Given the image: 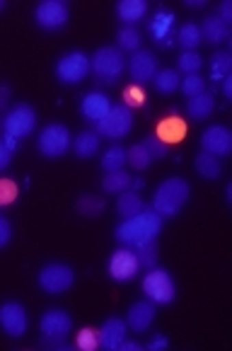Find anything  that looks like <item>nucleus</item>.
<instances>
[{
    "label": "nucleus",
    "mask_w": 232,
    "mask_h": 351,
    "mask_svg": "<svg viewBox=\"0 0 232 351\" xmlns=\"http://www.w3.org/2000/svg\"><path fill=\"white\" fill-rule=\"evenodd\" d=\"M162 221H165V218H162L160 213H155L153 208H143L138 216L124 218L114 235H116V240H119L124 247L136 250V247H140V245L153 243V240L157 238V232L162 230Z\"/></svg>",
    "instance_id": "nucleus-1"
},
{
    "label": "nucleus",
    "mask_w": 232,
    "mask_h": 351,
    "mask_svg": "<svg viewBox=\"0 0 232 351\" xmlns=\"http://www.w3.org/2000/svg\"><path fill=\"white\" fill-rule=\"evenodd\" d=\"M189 182L181 177H170L155 189L153 197V211L160 213L162 218H172L184 208V204L189 202Z\"/></svg>",
    "instance_id": "nucleus-2"
},
{
    "label": "nucleus",
    "mask_w": 232,
    "mask_h": 351,
    "mask_svg": "<svg viewBox=\"0 0 232 351\" xmlns=\"http://www.w3.org/2000/svg\"><path fill=\"white\" fill-rule=\"evenodd\" d=\"M0 129H3V136H12V138H25L31 131L36 129V112L31 104L20 102L15 107H10L5 112V117L0 119Z\"/></svg>",
    "instance_id": "nucleus-3"
},
{
    "label": "nucleus",
    "mask_w": 232,
    "mask_h": 351,
    "mask_svg": "<svg viewBox=\"0 0 232 351\" xmlns=\"http://www.w3.org/2000/svg\"><path fill=\"white\" fill-rule=\"evenodd\" d=\"M143 293L148 295V300L155 305L172 303L177 295L175 279H172L170 271H165V269H157V267L148 269V274L143 276Z\"/></svg>",
    "instance_id": "nucleus-4"
},
{
    "label": "nucleus",
    "mask_w": 232,
    "mask_h": 351,
    "mask_svg": "<svg viewBox=\"0 0 232 351\" xmlns=\"http://www.w3.org/2000/svg\"><path fill=\"white\" fill-rule=\"evenodd\" d=\"M36 281H39V289L47 291L49 295H61L73 286L75 271L63 262H51V264H44V267L39 269Z\"/></svg>",
    "instance_id": "nucleus-5"
},
{
    "label": "nucleus",
    "mask_w": 232,
    "mask_h": 351,
    "mask_svg": "<svg viewBox=\"0 0 232 351\" xmlns=\"http://www.w3.org/2000/svg\"><path fill=\"white\" fill-rule=\"evenodd\" d=\"M90 71H92V63H90L88 53L83 51H68L56 61V77L63 85L83 83L90 75Z\"/></svg>",
    "instance_id": "nucleus-6"
},
{
    "label": "nucleus",
    "mask_w": 232,
    "mask_h": 351,
    "mask_svg": "<svg viewBox=\"0 0 232 351\" xmlns=\"http://www.w3.org/2000/svg\"><path fill=\"white\" fill-rule=\"evenodd\" d=\"M90 63H92V73L102 80V83H114L126 68L124 51H119L116 47L97 49V53L90 58Z\"/></svg>",
    "instance_id": "nucleus-7"
},
{
    "label": "nucleus",
    "mask_w": 232,
    "mask_h": 351,
    "mask_svg": "<svg viewBox=\"0 0 232 351\" xmlns=\"http://www.w3.org/2000/svg\"><path fill=\"white\" fill-rule=\"evenodd\" d=\"M73 145V136L68 131V126L63 124H47L39 131V138H36V148L44 158H61L66 155V150Z\"/></svg>",
    "instance_id": "nucleus-8"
},
{
    "label": "nucleus",
    "mask_w": 232,
    "mask_h": 351,
    "mask_svg": "<svg viewBox=\"0 0 232 351\" xmlns=\"http://www.w3.org/2000/svg\"><path fill=\"white\" fill-rule=\"evenodd\" d=\"M131 129H133V114H131V109L124 107V104H116V107L112 104L107 117H104L102 121H97V134L102 136V138L119 141V138H124Z\"/></svg>",
    "instance_id": "nucleus-9"
},
{
    "label": "nucleus",
    "mask_w": 232,
    "mask_h": 351,
    "mask_svg": "<svg viewBox=\"0 0 232 351\" xmlns=\"http://www.w3.org/2000/svg\"><path fill=\"white\" fill-rule=\"evenodd\" d=\"M68 17H70V10H68V5L63 3V0H42L34 10L36 25L47 32L63 29Z\"/></svg>",
    "instance_id": "nucleus-10"
},
{
    "label": "nucleus",
    "mask_w": 232,
    "mask_h": 351,
    "mask_svg": "<svg viewBox=\"0 0 232 351\" xmlns=\"http://www.w3.org/2000/svg\"><path fill=\"white\" fill-rule=\"evenodd\" d=\"M0 327L8 337H25L27 332V310L17 300H8V303L0 305Z\"/></svg>",
    "instance_id": "nucleus-11"
},
{
    "label": "nucleus",
    "mask_w": 232,
    "mask_h": 351,
    "mask_svg": "<svg viewBox=\"0 0 232 351\" xmlns=\"http://www.w3.org/2000/svg\"><path fill=\"white\" fill-rule=\"evenodd\" d=\"M138 259H136V252L131 247H121L109 257L107 271L114 281H131L136 274H138Z\"/></svg>",
    "instance_id": "nucleus-12"
},
{
    "label": "nucleus",
    "mask_w": 232,
    "mask_h": 351,
    "mask_svg": "<svg viewBox=\"0 0 232 351\" xmlns=\"http://www.w3.org/2000/svg\"><path fill=\"white\" fill-rule=\"evenodd\" d=\"M39 330H42V337H47V339H66L73 332V320L66 310L51 308L39 320Z\"/></svg>",
    "instance_id": "nucleus-13"
},
{
    "label": "nucleus",
    "mask_w": 232,
    "mask_h": 351,
    "mask_svg": "<svg viewBox=\"0 0 232 351\" xmlns=\"http://www.w3.org/2000/svg\"><path fill=\"white\" fill-rule=\"evenodd\" d=\"M201 148L203 153L216 155V158H225L232 153V131L227 126H211V129L203 131L201 136Z\"/></svg>",
    "instance_id": "nucleus-14"
},
{
    "label": "nucleus",
    "mask_w": 232,
    "mask_h": 351,
    "mask_svg": "<svg viewBox=\"0 0 232 351\" xmlns=\"http://www.w3.org/2000/svg\"><path fill=\"white\" fill-rule=\"evenodd\" d=\"M129 71H131V77L136 80V85H143V83H153L155 73L160 71V68H157V58H155L153 51L138 49V51L131 56Z\"/></svg>",
    "instance_id": "nucleus-15"
},
{
    "label": "nucleus",
    "mask_w": 232,
    "mask_h": 351,
    "mask_svg": "<svg viewBox=\"0 0 232 351\" xmlns=\"http://www.w3.org/2000/svg\"><path fill=\"white\" fill-rule=\"evenodd\" d=\"M175 12L170 10H157L150 17L148 29L155 42H160V47H172L175 44Z\"/></svg>",
    "instance_id": "nucleus-16"
},
{
    "label": "nucleus",
    "mask_w": 232,
    "mask_h": 351,
    "mask_svg": "<svg viewBox=\"0 0 232 351\" xmlns=\"http://www.w3.org/2000/svg\"><path fill=\"white\" fill-rule=\"evenodd\" d=\"M99 346L107 351H119L121 341L126 339V335H129V325H126V320H121V317H109V320H104V325L99 327Z\"/></svg>",
    "instance_id": "nucleus-17"
},
{
    "label": "nucleus",
    "mask_w": 232,
    "mask_h": 351,
    "mask_svg": "<svg viewBox=\"0 0 232 351\" xmlns=\"http://www.w3.org/2000/svg\"><path fill=\"white\" fill-rule=\"evenodd\" d=\"M109 109H112V99H109L104 93H99V90L88 93L83 97V102H80V112H83L85 119L92 121V124L102 121L104 117L109 114Z\"/></svg>",
    "instance_id": "nucleus-18"
},
{
    "label": "nucleus",
    "mask_w": 232,
    "mask_h": 351,
    "mask_svg": "<svg viewBox=\"0 0 232 351\" xmlns=\"http://www.w3.org/2000/svg\"><path fill=\"white\" fill-rule=\"evenodd\" d=\"M153 320H155V305L150 303V300H138V303H133L129 310V315H126V325H129V330H133L136 335L148 332Z\"/></svg>",
    "instance_id": "nucleus-19"
},
{
    "label": "nucleus",
    "mask_w": 232,
    "mask_h": 351,
    "mask_svg": "<svg viewBox=\"0 0 232 351\" xmlns=\"http://www.w3.org/2000/svg\"><path fill=\"white\" fill-rule=\"evenodd\" d=\"M184 136H186V124L179 117H165V119L157 124V129H155V138H160L165 145L179 143Z\"/></svg>",
    "instance_id": "nucleus-20"
},
{
    "label": "nucleus",
    "mask_w": 232,
    "mask_h": 351,
    "mask_svg": "<svg viewBox=\"0 0 232 351\" xmlns=\"http://www.w3.org/2000/svg\"><path fill=\"white\" fill-rule=\"evenodd\" d=\"M198 29H201V42L222 44V42H227V39H230V27H227L218 15H208Z\"/></svg>",
    "instance_id": "nucleus-21"
},
{
    "label": "nucleus",
    "mask_w": 232,
    "mask_h": 351,
    "mask_svg": "<svg viewBox=\"0 0 232 351\" xmlns=\"http://www.w3.org/2000/svg\"><path fill=\"white\" fill-rule=\"evenodd\" d=\"M148 12V0H119L116 5V17L124 22V27H136Z\"/></svg>",
    "instance_id": "nucleus-22"
},
{
    "label": "nucleus",
    "mask_w": 232,
    "mask_h": 351,
    "mask_svg": "<svg viewBox=\"0 0 232 351\" xmlns=\"http://www.w3.org/2000/svg\"><path fill=\"white\" fill-rule=\"evenodd\" d=\"M99 141L102 136L97 131H83V134H77V138H73V150L80 160H88L99 150Z\"/></svg>",
    "instance_id": "nucleus-23"
},
{
    "label": "nucleus",
    "mask_w": 232,
    "mask_h": 351,
    "mask_svg": "<svg viewBox=\"0 0 232 351\" xmlns=\"http://www.w3.org/2000/svg\"><path fill=\"white\" fill-rule=\"evenodd\" d=\"M189 117L191 119H196V121H203L208 119L213 114V109H216V97H213L211 93H201L196 95V97H191L189 99Z\"/></svg>",
    "instance_id": "nucleus-24"
},
{
    "label": "nucleus",
    "mask_w": 232,
    "mask_h": 351,
    "mask_svg": "<svg viewBox=\"0 0 232 351\" xmlns=\"http://www.w3.org/2000/svg\"><path fill=\"white\" fill-rule=\"evenodd\" d=\"M175 39V44H179L184 51H196V47L201 44V29H198L196 22H186L177 29Z\"/></svg>",
    "instance_id": "nucleus-25"
},
{
    "label": "nucleus",
    "mask_w": 232,
    "mask_h": 351,
    "mask_svg": "<svg viewBox=\"0 0 232 351\" xmlns=\"http://www.w3.org/2000/svg\"><path fill=\"white\" fill-rule=\"evenodd\" d=\"M145 208L143 199L138 197V191H124V194H119V202H116V211H119L121 218H133L138 216L140 211Z\"/></svg>",
    "instance_id": "nucleus-26"
},
{
    "label": "nucleus",
    "mask_w": 232,
    "mask_h": 351,
    "mask_svg": "<svg viewBox=\"0 0 232 351\" xmlns=\"http://www.w3.org/2000/svg\"><path fill=\"white\" fill-rule=\"evenodd\" d=\"M196 172L203 177V180H218L220 177V172H222V162H220V158H216V155H208V153H198L196 155Z\"/></svg>",
    "instance_id": "nucleus-27"
},
{
    "label": "nucleus",
    "mask_w": 232,
    "mask_h": 351,
    "mask_svg": "<svg viewBox=\"0 0 232 351\" xmlns=\"http://www.w3.org/2000/svg\"><path fill=\"white\" fill-rule=\"evenodd\" d=\"M232 73V53L230 51H216L211 58V80L213 83H222Z\"/></svg>",
    "instance_id": "nucleus-28"
},
{
    "label": "nucleus",
    "mask_w": 232,
    "mask_h": 351,
    "mask_svg": "<svg viewBox=\"0 0 232 351\" xmlns=\"http://www.w3.org/2000/svg\"><path fill=\"white\" fill-rule=\"evenodd\" d=\"M131 175L126 170H116V172H107V177L102 180V189L107 194H124L131 186Z\"/></svg>",
    "instance_id": "nucleus-29"
},
{
    "label": "nucleus",
    "mask_w": 232,
    "mask_h": 351,
    "mask_svg": "<svg viewBox=\"0 0 232 351\" xmlns=\"http://www.w3.org/2000/svg\"><path fill=\"white\" fill-rule=\"evenodd\" d=\"M153 83H155V88H157V93L170 95V93H175V90H179L181 77L175 68H162V71L155 73Z\"/></svg>",
    "instance_id": "nucleus-30"
},
{
    "label": "nucleus",
    "mask_w": 232,
    "mask_h": 351,
    "mask_svg": "<svg viewBox=\"0 0 232 351\" xmlns=\"http://www.w3.org/2000/svg\"><path fill=\"white\" fill-rule=\"evenodd\" d=\"M75 208L80 216H99L104 211V199L102 197H94V194H83V197L75 202Z\"/></svg>",
    "instance_id": "nucleus-31"
},
{
    "label": "nucleus",
    "mask_w": 232,
    "mask_h": 351,
    "mask_svg": "<svg viewBox=\"0 0 232 351\" xmlns=\"http://www.w3.org/2000/svg\"><path fill=\"white\" fill-rule=\"evenodd\" d=\"M126 148H121V145H112V148L104 153L102 158V167L104 172H116V170H124L126 165Z\"/></svg>",
    "instance_id": "nucleus-32"
},
{
    "label": "nucleus",
    "mask_w": 232,
    "mask_h": 351,
    "mask_svg": "<svg viewBox=\"0 0 232 351\" xmlns=\"http://www.w3.org/2000/svg\"><path fill=\"white\" fill-rule=\"evenodd\" d=\"M116 42H119V51H138L140 49V32L136 27H121L119 34H116Z\"/></svg>",
    "instance_id": "nucleus-33"
},
{
    "label": "nucleus",
    "mask_w": 232,
    "mask_h": 351,
    "mask_svg": "<svg viewBox=\"0 0 232 351\" xmlns=\"http://www.w3.org/2000/svg\"><path fill=\"white\" fill-rule=\"evenodd\" d=\"M126 160H129V165L133 167V170H145V167H150L153 158H150L148 148H145L143 143H136L126 150Z\"/></svg>",
    "instance_id": "nucleus-34"
},
{
    "label": "nucleus",
    "mask_w": 232,
    "mask_h": 351,
    "mask_svg": "<svg viewBox=\"0 0 232 351\" xmlns=\"http://www.w3.org/2000/svg\"><path fill=\"white\" fill-rule=\"evenodd\" d=\"M136 252V259H138V267L140 269H153L157 264V243H145L140 247L133 250Z\"/></svg>",
    "instance_id": "nucleus-35"
},
{
    "label": "nucleus",
    "mask_w": 232,
    "mask_h": 351,
    "mask_svg": "<svg viewBox=\"0 0 232 351\" xmlns=\"http://www.w3.org/2000/svg\"><path fill=\"white\" fill-rule=\"evenodd\" d=\"M179 90L191 99V97H196V95L206 93V80H203L198 73H196V75H186V77H181Z\"/></svg>",
    "instance_id": "nucleus-36"
},
{
    "label": "nucleus",
    "mask_w": 232,
    "mask_h": 351,
    "mask_svg": "<svg viewBox=\"0 0 232 351\" xmlns=\"http://www.w3.org/2000/svg\"><path fill=\"white\" fill-rule=\"evenodd\" d=\"M203 68V58L198 56V51H184L179 56V71L186 75H196Z\"/></svg>",
    "instance_id": "nucleus-37"
},
{
    "label": "nucleus",
    "mask_w": 232,
    "mask_h": 351,
    "mask_svg": "<svg viewBox=\"0 0 232 351\" xmlns=\"http://www.w3.org/2000/svg\"><path fill=\"white\" fill-rule=\"evenodd\" d=\"M75 346L80 351H94L99 346L97 330H92V327H83V330L77 332V337H75Z\"/></svg>",
    "instance_id": "nucleus-38"
},
{
    "label": "nucleus",
    "mask_w": 232,
    "mask_h": 351,
    "mask_svg": "<svg viewBox=\"0 0 232 351\" xmlns=\"http://www.w3.org/2000/svg\"><path fill=\"white\" fill-rule=\"evenodd\" d=\"M140 143L148 148V153H150V158H153V160H162V158L167 155V145L162 143L160 138H155V136H148V138H143Z\"/></svg>",
    "instance_id": "nucleus-39"
},
{
    "label": "nucleus",
    "mask_w": 232,
    "mask_h": 351,
    "mask_svg": "<svg viewBox=\"0 0 232 351\" xmlns=\"http://www.w3.org/2000/svg\"><path fill=\"white\" fill-rule=\"evenodd\" d=\"M17 199V184L12 180H0V206H10Z\"/></svg>",
    "instance_id": "nucleus-40"
},
{
    "label": "nucleus",
    "mask_w": 232,
    "mask_h": 351,
    "mask_svg": "<svg viewBox=\"0 0 232 351\" xmlns=\"http://www.w3.org/2000/svg\"><path fill=\"white\" fill-rule=\"evenodd\" d=\"M124 99H126L124 107H129V109L143 107V104H145V93H143L140 88H136V85H133V88H129V90L124 93Z\"/></svg>",
    "instance_id": "nucleus-41"
},
{
    "label": "nucleus",
    "mask_w": 232,
    "mask_h": 351,
    "mask_svg": "<svg viewBox=\"0 0 232 351\" xmlns=\"http://www.w3.org/2000/svg\"><path fill=\"white\" fill-rule=\"evenodd\" d=\"M12 238V226L5 216H0V247H5Z\"/></svg>",
    "instance_id": "nucleus-42"
},
{
    "label": "nucleus",
    "mask_w": 232,
    "mask_h": 351,
    "mask_svg": "<svg viewBox=\"0 0 232 351\" xmlns=\"http://www.w3.org/2000/svg\"><path fill=\"white\" fill-rule=\"evenodd\" d=\"M167 346H170V339H167V337H162V335L150 337V341H148V349L150 351H165Z\"/></svg>",
    "instance_id": "nucleus-43"
},
{
    "label": "nucleus",
    "mask_w": 232,
    "mask_h": 351,
    "mask_svg": "<svg viewBox=\"0 0 232 351\" xmlns=\"http://www.w3.org/2000/svg\"><path fill=\"white\" fill-rule=\"evenodd\" d=\"M39 346H42V349H53V351H66L68 349L66 339H47V337H42Z\"/></svg>",
    "instance_id": "nucleus-44"
},
{
    "label": "nucleus",
    "mask_w": 232,
    "mask_h": 351,
    "mask_svg": "<svg viewBox=\"0 0 232 351\" xmlns=\"http://www.w3.org/2000/svg\"><path fill=\"white\" fill-rule=\"evenodd\" d=\"M218 17H220V20L230 27V22H232V0H222L220 8H218Z\"/></svg>",
    "instance_id": "nucleus-45"
},
{
    "label": "nucleus",
    "mask_w": 232,
    "mask_h": 351,
    "mask_svg": "<svg viewBox=\"0 0 232 351\" xmlns=\"http://www.w3.org/2000/svg\"><path fill=\"white\" fill-rule=\"evenodd\" d=\"M10 160H12V153L5 148V143H3V138H0V172L10 165Z\"/></svg>",
    "instance_id": "nucleus-46"
},
{
    "label": "nucleus",
    "mask_w": 232,
    "mask_h": 351,
    "mask_svg": "<svg viewBox=\"0 0 232 351\" xmlns=\"http://www.w3.org/2000/svg\"><path fill=\"white\" fill-rule=\"evenodd\" d=\"M8 102H10V85L3 83L0 85V109H5Z\"/></svg>",
    "instance_id": "nucleus-47"
},
{
    "label": "nucleus",
    "mask_w": 232,
    "mask_h": 351,
    "mask_svg": "<svg viewBox=\"0 0 232 351\" xmlns=\"http://www.w3.org/2000/svg\"><path fill=\"white\" fill-rule=\"evenodd\" d=\"M3 143H5V148L10 150V153H15V150L20 148V138H12V136H3Z\"/></svg>",
    "instance_id": "nucleus-48"
},
{
    "label": "nucleus",
    "mask_w": 232,
    "mask_h": 351,
    "mask_svg": "<svg viewBox=\"0 0 232 351\" xmlns=\"http://www.w3.org/2000/svg\"><path fill=\"white\" fill-rule=\"evenodd\" d=\"M140 349H143V346H140L138 341H129V339H124L119 346V351H140Z\"/></svg>",
    "instance_id": "nucleus-49"
},
{
    "label": "nucleus",
    "mask_w": 232,
    "mask_h": 351,
    "mask_svg": "<svg viewBox=\"0 0 232 351\" xmlns=\"http://www.w3.org/2000/svg\"><path fill=\"white\" fill-rule=\"evenodd\" d=\"M222 95H225L227 99L232 97V75H227L225 80H222Z\"/></svg>",
    "instance_id": "nucleus-50"
},
{
    "label": "nucleus",
    "mask_w": 232,
    "mask_h": 351,
    "mask_svg": "<svg viewBox=\"0 0 232 351\" xmlns=\"http://www.w3.org/2000/svg\"><path fill=\"white\" fill-rule=\"evenodd\" d=\"M186 5L189 8H203L206 5V0H186Z\"/></svg>",
    "instance_id": "nucleus-51"
},
{
    "label": "nucleus",
    "mask_w": 232,
    "mask_h": 351,
    "mask_svg": "<svg viewBox=\"0 0 232 351\" xmlns=\"http://www.w3.org/2000/svg\"><path fill=\"white\" fill-rule=\"evenodd\" d=\"M131 184H133V191H138L140 186H143V180H136V182H131Z\"/></svg>",
    "instance_id": "nucleus-52"
},
{
    "label": "nucleus",
    "mask_w": 232,
    "mask_h": 351,
    "mask_svg": "<svg viewBox=\"0 0 232 351\" xmlns=\"http://www.w3.org/2000/svg\"><path fill=\"white\" fill-rule=\"evenodd\" d=\"M3 10H5V3H3V0H0V12H3Z\"/></svg>",
    "instance_id": "nucleus-53"
}]
</instances>
